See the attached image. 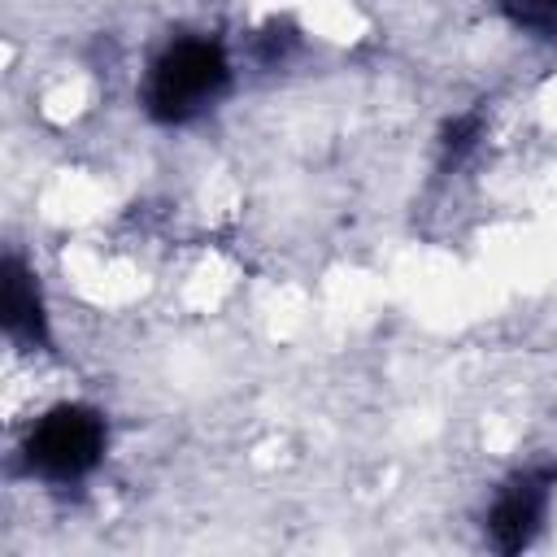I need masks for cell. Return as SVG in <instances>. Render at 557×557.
Instances as JSON below:
<instances>
[{
	"label": "cell",
	"mask_w": 557,
	"mask_h": 557,
	"mask_svg": "<svg viewBox=\"0 0 557 557\" xmlns=\"http://www.w3.org/2000/svg\"><path fill=\"white\" fill-rule=\"evenodd\" d=\"M4 335L13 344H39L48 335L44 292L35 283V270H26L17 257L4 261Z\"/></svg>",
	"instance_id": "obj_4"
},
{
	"label": "cell",
	"mask_w": 557,
	"mask_h": 557,
	"mask_svg": "<svg viewBox=\"0 0 557 557\" xmlns=\"http://www.w3.org/2000/svg\"><path fill=\"white\" fill-rule=\"evenodd\" d=\"M505 17L527 30H553L557 26V0H500Z\"/></svg>",
	"instance_id": "obj_5"
},
{
	"label": "cell",
	"mask_w": 557,
	"mask_h": 557,
	"mask_svg": "<svg viewBox=\"0 0 557 557\" xmlns=\"http://www.w3.org/2000/svg\"><path fill=\"white\" fill-rule=\"evenodd\" d=\"M544 513H548V483L540 474H518L496 492L487 509V527L500 548H522L540 531Z\"/></svg>",
	"instance_id": "obj_3"
},
{
	"label": "cell",
	"mask_w": 557,
	"mask_h": 557,
	"mask_svg": "<svg viewBox=\"0 0 557 557\" xmlns=\"http://www.w3.org/2000/svg\"><path fill=\"white\" fill-rule=\"evenodd\" d=\"M109 448L104 413L78 400L48 405L22 435V461L44 483H78L87 479Z\"/></svg>",
	"instance_id": "obj_2"
},
{
	"label": "cell",
	"mask_w": 557,
	"mask_h": 557,
	"mask_svg": "<svg viewBox=\"0 0 557 557\" xmlns=\"http://www.w3.org/2000/svg\"><path fill=\"white\" fill-rule=\"evenodd\" d=\"M231 52L213 35H178L170 39L144 70L139 104L161 126H183L205 117L231 87Z\"/></svg>",
	"instance_id": "obj_1"
}]
</instances>
